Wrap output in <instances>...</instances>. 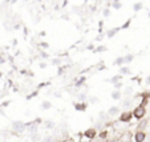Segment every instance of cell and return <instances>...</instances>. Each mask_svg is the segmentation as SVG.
Masks as SVG:
<instances>
[{
    "instance_id": "cell-1",
    "label": "cell",
    "mask_w": 150,
    "mask_h": 142,
    "mask_svg": "<svg viewBox=\"0 0 150 142\" xmlns=\"http://www.w3.org/2000/svg\"><path fill=\"white\" fill-rule=\"evenodd\" d=\"M133 116L137 118V119H141L143 116H145V108L141 105V106H138V108H136L134 109V112H133Z\"/></svg>"
},
{
    "instance_id": "cell-2",
    "label": "cell",
    "mask_w": 150,
    "mask_h": 142,
    "mask_svg": "<svg viewBox=\"0 0 150 142\" xmlns=\"http://www.w3.org/2000/svg\"><path fill=\"white\" fill-rule=\"evenodd\" d=\"M25 128V125L21 122V121H15V122H12V129L15 132H23Z\"/></svg>"
},
{
    "instance_id": "cell-3",
    "label": "cell",
    "mask_w": 150,
    "mask_h": 142,
    "mask_svg": "<svg viewBox=\"0 0 150 142\" xmlns=\"http://www.w3.org/2000/svg\"><path fill=\"white\" fill-rule=\"evenodd\" d=\"M120 119L122 121V122H127V121L132 119V113H130V112H124V113L121 114Z\"/></svg>"
},
{
    "instance_id": "cell-4",
    "label": "cell",
    "mask_w": 150,
    "mask_h": 142,
    "mask_svg": "<svg viewBox=\"0 0 150 142\" xmlns=\"http://www.w3.org/2000/svg\"><path fill=\"white\" fill-rule=\"evenodd\" d=\"M146 139V134L143 132H137L136 134V142H143Z\"/></svg>"
},
{
    "instance_id": "cell-5",
    "label": "cell",
    "mask_w": 150,
    "mask_h": 142,
    "mask_svg": "<svg viewBox=\"0 0 150 142\" xmlns=\"http://www.w3.org/2000/svg\"><path fill=\"white\" fill-rule=\"evenodd\" d=\"M85 135H87L88 138H94V135H96V129H90V130H87L85 132Z\"/></svg>"
},
{
    "instance_id": "cell-6",
    "label": "cell",
    "mask_w": 150,
    "mask_h": 142,
    "mask_svg": "<svg viewBox=\"0 0 150 142\" xmlns=\"http://www.w3.org/2000/svg\"><path fill=\"white\" fill-rule=\"evenodd\" d=\"M118 112H120V108H118V106H113V108H110V109L108 110V114L114 116V114H117Z\"/></svg>"
},
{
    "instance_id": "cell-7",
    "label": "cell",
    "mask_w": 150,
    "mask_h": 142,
    "mask_svg": "<svg viewBox=\"0 0 150 142\" xmlns=\"http://www.w3.org/2000/svg\"><path fill=\"white\" fill-rule=\"evenodd\" d=\"M74 108H76V110H85L87 104H74Z\"/></svg>"
},
{
    "instance_id": "cell-8",
    "label": "cell",
    "mask_w": 150,
    "mask_h": 142,
    "mask_svg": "<svg viewBox=\"0 0 150 142\" xmlns=\"http://www.w3.org/2000/svg\"><path fill=\"white\" fill-rule=\"evenodd\" d=\"M146 125H147V121H146V119L141 121V122H140V125H138V129H140V132H142V129H145V128H146Z\"/></svg>"
},
{
    "instance_id": "cell-9",
    "label": "cell",
    "mask_w": 150,
    "mask_h": 142,
    "mask_svg": "<svg viewBox=\"0 0 150 142\" xmlns=\"http://www.w3.org/2000/svg\"><path fill=\"white\" fill-rule=\"evenodd\" d=\"M112 98H113V100H120V98H121V93H120L118 90H114V92L112 93Z\"/></svg>"
},
{
    "instance_id": "cell-10",
    "label": "cell",
    "mask_w": 150,
    "mask_h": 142,
    "mask_svg": "<svg viewBox=\"0 0 150 142\" xmlns=\"http://www.w3.org/2000/svg\"><path fill=\"white\" fill-rule=\"evenodd\" d=\"M133 57H134L133 54H127L126 57H124V63H125V64H126V63H130L132 60H133Z\"/></svg>"
},
{
    "instance_id": "cell-11",
    "label": "cell",
    "mask_w": 150,
    "mask_h": 142,
    "mask_svg": "<svg viewBox=\"0 0 150 142\" xmlns=\"http://www.w3.org/2000/svg\"><path fill=\"white\" fill-rule=\"evenodd\" d=\"M44 125H45V128H48V129H52V128H55V124L52 122V121H45V122H44Z\"/></svg>"
},
{
    "instance_id": "cell-12",
    "label": "cell",
    "mask_w": 150,
    "mask_h": 142,
    "mask_svg": "<svg viewBox=\"0 0 150 142\" xmlns=\"http://www.w3.org/2000/svg\"><path fill=\"white\" fill-rule=\"evenodd\" d=\"M51 106H52V105H51V102H48V101H44V102L41 104V108H42V109H49Z\"/></svg>"
},
{
    "instance_id": "cell-13",
    "label": "cell",
    "mask_w": 150,
    "mask_h": 142,
    "mask_svg": "<svg viewBox=\"0 0 150 142\" xmlns=\"http://www.w3.org/2000/svg\"><path fill=\"white\" fill-rule=\"evenodd\" d=\"M133 8H134V11H136V12H138V11L142 8V3H136Z\"/></svg>"
},
{
    "instance_id": "cell-14",
    "label": "cell",
    "mask_w": 150,
    "mask_h": 142,
    "mask_svg": "<svg viewBox=\"0 0 150 142\" xmlns=\"http://www.w3.org/2000/svg\"><path fill=\"white\" fill-rule=\"evenodd\" d=\"M118 31V28H116V29H112V31H108V37H113L114 35H116V32Z\"/></svg>"
},
{
    "instance_id": "cell-15",
    "label": "cell",
    "mask_w": 150,
    "mask_h": 142,
    "mask_svg": "<svg viewBox=\"0 0 150 142\" xmlns=\"http://www.w3.org/2000/svg\"><path fill=\"white\" fill-rule=\"evenodd\" d=\"M116 64H117V65H122V64H125V63H124V57H118V58L116 60Z\"/></svg>"
},
{
    "instance_id": "cell-16",
    "label": "cell",
    "mask_w": 150,
    "mask_h": 142,
    "mask_svg": "<svg viewBox=\"0 0 150 142\" xmlns=\"http://www.w3.org/2000/svg\"><path fill=\"white\" fill-rule=\"evenodd\" d=\"M36 130H37V126L31 124V129H29V132H32V133H36Z\"/></svg>"
},
{
    "instance_id": "cell-17",
    "label": "cell",
    "mask_w": 150,
    "mask_h": 142,
    "mask_svg": "<svg viewBox=\"0 0 150 142\" xmlns=\"http://www.w3.org/2000/svg\"><path fill=\"white\" fill-rule=\"evenodd\" d=\"M42 142H55V139L52 137H47V138H44V141H42Z\"/></svg>"
},
{
    "instance_id": "cell-18",
    "label": "cell",
    "mask_w": 150,
    "mask_h": 142,
    "mask_svg": "<svg viewBox=\"0 0 150 142\" xmlns=\"http://www.w3.org/2000/svg\"><path fill=\"white\" fill-rule=\"evenodd\" d=\"M121 73L126 74V73H130V70H129V68H122V69H121Z\"/></svg>"
},
{
    "instance_id": "cell-19",
    "label": "cell",
    "mask_w": 150,
    "mask_h": 142,
    "mask_svg": "<svg viewBox=\"0 0 150 142\" xmlns=\"http://www.w3.org/2000/svg\"><path fill=\"white\" fill-rule=\"evenodd\" d=\"M113 7H114L116 9H120V8H121V3H113Z\"/></svg>"
},
{
    "instance_id": "cell-20",
    "label": "cell",
    "mask_w": 150,
    "mask_h": 142,
    "mask_svg": "<svg viewBox=\"0 0 150 142\" xmlns=\"http://www.w3.org/2000/svg\"><path fill=\"white\" fill-rule=\"evenodd\" d=\"M130 21H132V20L129 19V20H127V21H126V23L124 24V27H122V28H127V27H129V25H130Z\"/></svg>"
},
{
    "instance_id": "cell-21",
    "label": "cell",
    "mask_w": 150,
    "mask_h": 142,
    "mask_svg": "<svg viewBox=\"0 0 150 142\" xmlns=\"http://www.w3.org/2000/svg\"><path fill=\"white\" fill-rule=\"evenodd\" d=\"M120 78H121V76H116V77H113L110 81H112V83H116V81H117V80H120Z\"/></svg>"
},
{
    "instance_id": "cell-22",
    "label": "cell",
    "mask_w": 150,
    "mask_h": 142,
    "mask_svg": "<svg viewBox=\"0 0 150 142\" xmlns=\"http://www.w3.org/2000/svg\"><path fill=\"white\" fill-rule=\"evenodd\" d=\"M105 49H106V48H105V47H98V48H97V49H96V51H97V52H104V51H105Z\"/></svg>"
},
{
    "instance_id": "cell-23",
    "label": "cell",
    "mask_w": 150,
    "mask_h": 142,
    "mask_svg": "<svg viewBox=\"0 0 150 142\" xmlns=\"http://www.w3.org/2000/svg\"><path fill=\"white\" fill-rule=\"evenodd\" d=\"M121 86H122V84H121V83H116V84H114V88H116V89H120Z\"/></svg>"
},
{
    "instance_id": "cell-24",
    "label": "cell",
    "mask_w": 150,
    "mask_h": 142,
    "mask_svg": "<svg viewBox=\"0 0 150 142\" xmlns=\"http://www.w3.org/2000/svg\"><path fill=\"white\" fill-rule=\"evenodd\" d=\"M130 104H132V102H130V100H125V102H124V105H125V106H129Z\"/></svg>"
},
{
    "instance_id": "cell-25",
    "label": "cell",
    "mask_w": 150,
    "mask_h": 142,
    "mask_svg": "<svg viewBox=\"0 0 150 142\" xmlns=\"http://www.w3.org/2000/svg\"><path fill=\"white\" fill-rule=\"evenodd\" d=\"M84 81H85V78H81V80H80V81H78V83H77V84H76V86H80V85H81V84H82V83H84Z\"/></svg>"
},
{
    "instance_id": "cell-26",
    "label": "cell",
    "mask_w": 150,
    "mask_h": 142,
    "mask_svg": "<svg viewBox=\"0 0 150 142\" xmlns=\"http://www.w3.org/2000/svg\"><path fill=\"white\" fill-rule=\"evenodd\" d=\"M109 15H110L109 9H105V11H104V16H109Z\"/></svg>"
},
{
    "instance_id": "cell-27",
    "label": "cell",
    "mask_w": 150,
    "mask_h": 142,
    "mask_svg": "<svg viewBox=\"0 0 150 142\" xmlns=\"http://www.w3.org/2000/svg\"><path fill=\"white\" fill-rule=\"evenodd\" d=\"M85 97H87L85 94H78V98H80V100H85Z\"/></svg>"
},
{
    "instance_id": "cell-28",
    "label": "cell",
    "mask_w": 150,
    "mask_h": 142,
    "mask_svg": "<svg viewBox=\"0 0 150 142\" xmlns=\"http://www.w3.org/2000/svg\"><path fill=\"white\" fill-rule=\"evenodd\" d=\"M40 45H41L42 48H48V44H47V43H41Z\"/></svg>"
},
{
    "instance_id": "cell-29",
    "label": "cell",
    "mask_w": 150,
    "mask_h": 142,
    "mask_svg": "<svg viewBox=\"0 0 150 142\" xmlns=\"http://www.w3.org/2000/svg\"><path fill=\"white\" fill-rule=\"evenodd\" d=\"M53 64H56V65H57V64H60V60H57V58H56V60H53Z\"/></svg>"
},
{
    "instance_id": "cell-30",
    "label": "cell",
    "mask_w": 150,
    "mask_h": 142,
    "mask_svg": "<svg viewBox=\"0 0 150 142\" xmlns=\"http://www.w3.org/2000/svg\"><path fill=\"white\" fill-rule=\"evenodd\" d=\"M100 137H101V138H105V137H106V133H105V132H104V133H101V134H100Z\"/></svg>"
},
{
    "instance_id": "cell-31",
    "label": "cell",
    "mask_w": 150,
    "mask_h": 142,
    "mask_svg": "<svg viewBox=\"0 0 150 142\" xmlns=\"http://www.w3.org/2000/svg\"><path fill=\"white\" fill-rule=\"evenodd\" d=\"M146 83H147V84H150V76H149V77L146 78Z\"/></svg>"
},
{
    "instance_id": "cell-32",
    "label": "cell",
    "mask_w": 150,
    "mask_h": 142,
    "mask_svg": "<svg viewBox=\"0 0 150 142\" xmlns=\"http://www.w3.org/2000/svg\"><path fill=\"white\" fill-rule=\"evenodd\" d=\"M143 142H150V138H149V139H146V141H143Z\"/></svg>"
},
{
    "instance_id": "cell-33",
    "label": "cell",
    "mask_w": 150,
    "mask_h": 142,
    "mask_svg": "<svg viewBox=\"0 0 150 142\" xmlns=\"http://www.w3.org/2000/svg\"><path fill=\"white\" fill-rule=\"evenodd\" d=\"M9 2H12V3H15V2H16V0H9Z\"/></svg>"
},
{
    "instance_id": "cell-34",
    "label": "cell",
    "mask_w": 150,
    "mask_h": 142,
    "mask_svg": "<svg viewBox=\"0 0 150 142\" xmlns=\"http://www.w3.org/2000/svg\"><path fill=\"white\" fill-rule=\"evenodd\" d=\"M149 17H150V12H149Z\"/></svg>"
}]
</instances>
